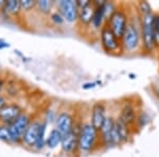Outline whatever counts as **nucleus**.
Wrapping results in <instances>:
<instances>
[{"label": "nucleus", "instance_id": "obj_1", "mask_svg": "<svg viewBox=\"0 0 159 157\" xmlns=\"http://www.w3.org/2000/svg\"><path fill=\"white\" fill-rule=\"evenodd\" d=\"M98 131L91 125V123H86L80 128L79 133V148L82 151H91L96 145Z\"/></svg>", "mask_w": 159, "mask_h": 157}, {"label": "nucleus", "instance_id": "obj_2", "mask_svg": "<svg viewBox=\"0 0 159 157\" xmlns=\"http://www.w3.org/2000/svg\"><path fill=\"white\" fill-rule=\"evenodd\" d=\"M101 44L104 50L109 53H120L123 50L120 39L116 37L107 25L101 30Z\"/></svg>", "mask_w": 159, "mask_h": 157}, {"label": "nucleus", "instance_id": "obj_3", "mask_svg": "<svg viewBox=\"0 0 159 157\" xmlns=\"http://www.w3.org/2000/svg\"><path fill=\"white\" fill-rule=\"evenodd\" d=\"M127 24V15L123 10H117L107 21L109 29L119 39H122Z\"/></svg>", "mask_w": 159, "mask_h": 157}, {"label": "nucleus", "instance_id": "obj_4", "mask_svg": "<svg viewBox=\"0 0 159 157\" xmlns=\"http://www.w3.org/2000/svg\"><path fill=\"white\" fill-rule=\"evenodd\" d=\"M32 120H31V116L27 113H22L21 115L17 118L13 123H11L9 127L10 133H11V137L13 142H20L21 137L25 132L28 127L31 124Z\"/></svg>", "mask_w": 159, "mask_h": 157}, {"label": "nucleus", "instance_id": "obj_5", "mask_svg": "<svg viewBox=\"0 0 159 157\" xmlns=\"http://www.w3.org/2000/svg\"><path fill=\"white\" fill-rule=\"evenodd\" d=\"M139 32L137 30V27L129 21L126 25L124 35L122 37V47L127 52H134L139 47Z\"/></svg>", "mask_w": 159, "mask_h": 157}, {"label": "nucleus", "instance_id": "obj_6", "mask_svg": "<svg viewBox=\"0 0 159 157\" xmlns=\"http://www.w3.org/2000/svg\"><path fill=\"white\" fill-rule=\"evenodd\" d=\"M101 132V138L102 141L106 145H117V143L121 142V139L119 137L116 130V125H115V120L112 118H106L103 127L100 130Z\"/></svg>", "mask_w": 159, "mask_h": 157}, {"label": "nucleus", "instance_id": "obj_7", "mask_svg": "<svg viewBox=\"0 0 159 157\" xmlns=\"http://www.w3.org/2000/svg\"><path fill=\"white\" fill-rule=\"evenodd\" d=\"M22 113H24V109L19 104H17V103H7L6 106L0 109V122L4 125H10Z\"/></svg>", "mask_w": 159, "mask_h": 157}, {"label": "nucleus", "instance_id": "obj_8", "mask_svg": "<svg viewBox=\"0 0 159 157\" xmlns=\"http://www.w3.org/2000/svg\"><path fill=\"white\" fill-rule=\"evenodd\" d=\"M153 20L154 15L148 14L144 15L142 18V37H143V46L148 51L153 50L155 47L153 35Z\"/></svg>", "mask_w": 159, "mask_h": 157}, {"label": "nucleus", "instance_id": "obj_9", "mask_svg": "<svg viewBox=\"0 0 159 157\" xmlns=\"http://www.w3.org/2000/svg\"><path fill=\"white\" fill-rule=\"evenodd\" d=\"M40 127H42V122H39V121H32L31 124L25 130L24 135H22L21 142L27 146L34 148L38 141V138H39Z\"/></svg>", "mask_w": 159, "mask_h": 157}, {"label": "nucleus", "instance_id": "obj_10", "mask_svg": "<svg viewBox=\"0 0 159 157\" xmlns=\"http://www.w3.org/2000/svg\"><path fill=\"white\" fill-rule=\"evenodd\" d=\"M58 7L63 15L64 19L68 22H74L79 18V9L76 2L72 0H61L58 2Z\"/></svg>", "mask_w": 159, "mask_h": 157}, {"label": "nucleus", "instance_id": "obj_11", "mask_svg": "<svg viewBox=\"0 0 159 157\" xmlns=\"http://www.w3.org/2000/svg\"><path fill=\"white\" fill-rule=\"evenodd\" d=\"M55 125H56V130L60 131L63 135L70 133L71 131H73V125H74L73 117L69 113L66 112L61 113L55 119Z\"/></svg>", "mask_w": 159, "mask_h": 157}, {"label": "nucleus", "instance_id": "obj_12", "mask_svg": "<svg viewBox=\"0 0 159 157\" xmlns=\"http://www.w3.org/2000/svg\"><path fill=\"white\" fill-rule=\"evenodd\" d=\"M61 145V150L65 153H73L76 148H79V133L73 130L70 133L63 135Z\"/></svg>", "mask_w": 159, "mask_h": 157}, {"label": "nucleus", "instance_id": "obj_13", "mask_svg": "<svg viewBox=\"0 0 159 157\" xmlns=\"http://www.w3.org/2000/svg\"><path fill=\"white\" fill-rule=\"evenodd\" d=\"M106 117H105V107L102 103H96L92 107L91 113V125L96 128L97 131L101 130L103 127Z\"/></svg>", "mask_w": 159, "mask_h": 157}, {"label": "nucleus", "instance_id": "obj_14", "mask_svg": "<svg viewBox=\"0 0 159 157\" xmlns=\"http://www.w3.org/2000/svg\"><path fill=\"white\" fill-rule=\"evenodd\" d=\"M94 11H96V7H94V4L92 2H90L87 7L79 10L80 21L84 25H89L92 21V18H93Z\"/></svg>", "mask_w": 159, "mask_h": 157}, {"label": "nucleus", "instance_id": "obj_15", "mask_svg": "<svg viewBox=\"0 0 159 157\" xmlns=\"http://www.w3.org/2000/svg\"><path fill=\"white\" fill-rule=\"evenodd\" d=\"M119 118L124 121L127 125L133 124V123L137 120V117H136V110L134 109V106L130 104L124 105L121 110V115H120Z\"/></svg>", "mask_w": 159, "mask_h": 157}, {"label": "nucleus", "instance_id": "obj_16", "mask_svg": "<svg viewBox=\"0 0 159 157\" xmlns=\"http://www.w3.org/2000/svg\"><path fill=\"white\" fill-rule=\"evenodd\" d=\"M3 11L10 16H16L21 11L20 9V2L18 0H9L3 3Z\"/></svg>", "mask_w": 159, "mask_h": 157}, {"label": "nucleus", "instance_id": "obj_17", "mask_svg": "<svg viewBox=\"0 0 159 157\" xmlns=\"http://www.w3.org/2000/svg\"><path fill=\"white\" fill-rule=\"evenodd\" d=\"M61 139H63V134L56 128H53L46 139V143L50 149H54L61 142Z\"/></svg>", "mask_w": 159, "mask_h": 157}, {"label": "nucleus", "instance_id": "obj_18", "mask_svg": "<svg viewBox=\"0 0 159 157\" xmlns=\"http://www.w3.org/2000/svg\"><path fill=\"white\" fill-rule=\"evenodd\" d=\"M115 125H116V130L118 134H119V137L121 139V141H126L129 137V125H127L122 119H120V118L115 121Z\"/></svg>", "mask_w": 159, "mask_h": 157}, {"label": "nucleus", "instance_id": "obj_19", "mask_svg": "<svg viewBox=\"0 0 159 157\" xmlns=\"http://www.w3.org/2000/svg\"><path fill=\"white\" fill-rule=\"evenodd\" d=\"M104 19V12H103V7H96V11L93 14V18H92L91 24L93 25V27L96 29H99L102 25V21Z\"/></svg>", "mask_w": 159, "mask_h": 157}, {"label": "nucleus", "instance_id": "obj_20", "mask_svg": "<svg viewBox=\"0 0 159 157\" xmlns=\"http://www.w3.org/2000/svg\"><path fill=\"white\" fill-rule=\"evenodd\" d=\"M36 6L38 7V10L42 13H43V14H49L51 10H52L53 1H50V0H39V1H36Z\"/></svg>", "mask_w": 159, "mask_h": 157}, {"label": "nucleus", "instance_id": "obj_21", "mask_svg": "<svg viewBox=\"0 0 159 157\" xmlns=\"http://www.w3.org/2000/svg\"><path fill=\"white\" fill-rule=\"evenodd\" d=\"M153 35L155 46H159V16L154 15L153 20Z\"/></svg>", "mask_w": 159, "mask_h": 157}, {"label": "nucleus", "instance_id": "obj_22", "mask_svg": "<svg viewBox=\"0 0 159 157\" xmlns=\"http://www.w3.org/2000/svg\"><path fill=\"white\" fill-rule=\"evenodd\" d=\"M0 140L4 141V142H10L12 141L11 133H10L9 127L4 124L0 125Z\"/></svg>", "mask_w": 159, "mask_h": 157}, {"label": "nucleus", "instance_id": "obj_23", "mask_svg": "<svg viewBox=\"0 0 159 157\" xmlns=\"http://www.w3.org/2000/svg\"><path fill=\"white\" fill-rule=\"evenodd\" d=\"M45 132H46V124L42 123V127H40V133H39V138H38L37 143L35 145L34 148L37 150H42L45 145Z\"/></svg>", "mask_w": 159, "mask_h": 157}, {"label": "nucleus", "instance_id": "obj_24", "mask_svg": "<svg viewBox=\"0 0 159 157\" xmlns=\"http://www.w3.org/2000/svg\"><path fill=\"white\" fill-rule=\"evenodd\" d=\"M117 10L115 9V6L111 2H105V4L103 6V12H104V18L109 19L110 16L116 12Z\"/></svg>", "mask_w": 159, "mask_h": 157}, {"label": "nucleus", "instance_id": "obj_25", "mask_svg": "<svg viewBox=\"0 0 159 157\" xmlns=\"http://www.w3.org/2000/svg\"><path fill=\"white\" fill-rule=\"evenodd\" d=\"M19 2L21 11H30L36 7V1H33V0H20Z\"/></svg>", "mask_w": 159, "mask_h": 157}, {"label": "nucleus", "instance_id": "obj_26", "mask_svg": "<svg viewBox=\"0 0 159 157\" xmlns=\"http://www.w3.org/2000/svg\"><path fill=\"white\" fill-rule=\"evenodd\" d=\"M139 9L140 12L142 13V15H148V14H152V11H151V6L150 3L147 1H141L139 3Z\"/></svg>", "mask_w": 159, "mask_h": 157}, {"label": "nucleus", "instance_id": "obj_27", "mask_svg": "<svg viewBox=\"0 0 159 157\" xmlns=\"http://www.w3.org/2000/svg\"><path fill=\"white\" fill-rule=\"evenodd\" d=\"M51 19H52V21L54 22L55 25H61L64 22L63 15H61L60 13H57V12H54L51 15Z\"/></svg>", "mask_w": 159, "mask_h": 157}, {"label": "nucleus", "instance_id": "obj_28", "mask_svg": "<svg viewBox=\"0 0 159 157\" xmlns=\"http://www.w3.org/2000/svg\"><path fill=\"white\" fill-rule=\"evenodd\" d=\"M76 2V7H78L79 10L83 9V7H85L88 6L89 3H90V1H88V0H78Z\"/></svg>", "mask_w": 159, "mask_h": 157}, {"label": "nucleus", "instance_id": "obj_29", "mask_svg": "<svg viewBox=\"0 0 159 157\" xmlns=\"http://www.w3.org/2000/svg\"><path fill=\"white\" fill-rule=\"evenodd\" d=\"M7 104V98L4 97V96H2V95H0V109H1L2 107L6 106Z\"/></svg>", "mask_w": 159, "mask_h": 157}, {"label": "nucleus", "instance_id": "obj_30", "mask_svg": "<svg viewBox=\"0 0 159 157\" xmlns=\"http://www.w3.org/2000/svg\"><path fill=\"white\" fill-rule=\"evenodd\" d=\"M96 86V83H86L83 85V88L84 89H89V88H93Z\"/></svg>", "mask_w": 159, "mask_h": 157}, {"label": "nucleus", "instance_id": "obj_31", "mask_svg": "<svg viewBox=\"0 0 159 157\" xmlns=\"http://www.w3.org/2000/svg\"><path fill=\"white\" fill-rule=\"evenodd\" d=\"M10 47V44H7L6 42H1L0 43V49H3V48H9Z\"/></svg>", "mask_w": 159, "mask_h": 157}, {"label": "nucleus", "instance_id": "obj_32", "mask_svg": "<svg viewBox=\"0 0 159 157\" xmlns=\"http://www.w3.org/2000/svg\"><path fill=\"white\" fill-rule=\"evenodd\" d=\"M3 87H4V81L0 78V92H1V90L3 89Z\"/></svg>", "mask_w": 159, "mask_h": 157}, {"label": "nucleus", "instance_id": "obj_33", "mask_svg": "<svg viewBox=\"0 0 159 157\" xmlns=\"http://www.w3.org/2000/svg\"><path fill=\"white\" fill-rule=\"evenodd\" d=\"M158 96H159V87H158Z\"/></svg>", "mask_w": 159, "mask_h": 157}]
</instances>
